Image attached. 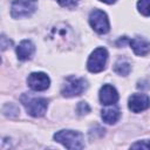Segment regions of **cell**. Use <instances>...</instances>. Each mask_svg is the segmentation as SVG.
Returning a JSON list of instances; mask_svg holds the SVG:
<instances>
[{
  "label": "cell",
  "mask_w": 150,
  "mask_h": 150,
  "mask_svg": "<svg viewBox=\"0 0 150 150\" xmlns=\"http://www.w3.org/2000/svg\"><path fill=\"white\" fill-rule=\"evenodd\" d=\"M54 139L70 150L82 149L84 146L82 134L74 130H60L54 134Z\"/></svg>",
  "instance_id": "1"
},
{
  "label": "cell",
  "mask_w": 150,
  "mask_h": 150,
  "mask_svg": "<svg viewBox=\"0 0 150 150\" xmlns=\"http://www.w3.org/2000/svg\"><path fill=\"white\" fill-rule=\"evenodd\" d=\"M21 102L25 105L27 112L33 117L43 116L48 107V101L43 97H27V95H22Z\"/></svg>",
  "instance_id": "2"
},
{
  "label": "cell",
  "mask_w": 150,
  "mask_h": 150,
  "mask_svg": "<svg viewBox=\"0 0 150 150\" xmlns=\"http://www.w3.org/2000/svg\"><path fill=\"white\" fill-rule=\"evenodd\" d=\"M87 87H88V84L84 79L69 76L66 79V81L61 88V94L64 97L77 96V95H81L87 89Z\"/></svg>",
  "instance_id": "3"
},
{
  "label": "cell",
  "mask_w": 150,
  "mask_h": 150,
  "mask_svg": "<svg viewBox=\"0 0 150 150\" xmlns=\"http://www.w3.org/2000/svg\"><path fill=\"white\" fill-rule=\"evenodd\" d=\"M107 60H108L107 49L103 47H98L90 54L87 62V68L91 73H100L105 68Z\"/></svg>",
  "instance_id": "4"
},
{
  "label": "cell",
  "mask_w": 150,
  "mask_h": 150,
  "mask_svg": "<svg viewBox=\"0 0 150 150\" xmlns=\"http://www.w3.org/2000/svg\"><path fill=\"white\" fill-rule=\"evenodd\" d=\"M36 9V0H14L11 6V15L15 19L30 16Z\"/></svg>",
  "instance_id": "5"
},
{
  "label": "cell",
  "mask_w": 150,
  "mask_h": 150,
  "mask_svg": "<svg viewBox=\"0 0 150 150\" xmlns=\"http://www.w3.org/2000/svg\"><path fill=\"white\" fill-rule=\"evenodd\" d=\"M89 23L93 29L98 34H105L110 29L107 14L101 9H94L89 14Z\"/></svg>",
  "instance_id": "6"
},
{
  "label": "cell",
  "mask_w": 150,
  "mask_h": 150,
  "mask_svg": "<svg viewBox=\"0 0 150 150\" xmlns=\"http://www.w3.org/2000/svg\"><path fill=\"white\" fill-rule=\"evenodd\" d=\"M27 83H28V87L32 90L43 91V90H46V89L49 88L50 80H49V77H48L47 74H45L42 71H39V73H32V74H29L28 77H27Z\"/></svg>",
  "instance_id": "7"
},
{
  "label": "cell",
  "mask_w": 150,
  "mask_h": 150,
  "mask_svg": "<svg viewBox=\"0 0 150 150\" xmlns=\"http://www.w3.org/2000/svg\"><path fill=\"white\" fill-rule=\"evenodd\" d=\"M128 107L132 112H141L150 107V98L145 94H132L129 97Z\"/></svg>",
  "instance_id": "8"
},
{
  "label": "cell",
  "mask_w": 150,
  "mask_h": 150,
  "mask_svg": "<svg viewBox=\"0 0 150 150\" xmlns=\"http://www.w3.org/2000/svg\"><path fill=\"white\" fill-rule=\"evenodd\" d=\"M52 38H54L56 40L57 43H67L69 41H71L73 39V32L70 29V27L66 23H60L56 27L53 28L52 30Z\"/></svg>",
  "instance_id": "9"
},
{
  "label": "cell",
  "mask_w": 150,
  "mask_h": 150,
  "mask_svg": "<svg viewBox=\"0 0 150 150\" xmlns=\"http://www.w3.org/2000/svg\"><path fill=\"white\" fill-rule=\"evenodd\" d=\"M98 97H100L101 103L104 104V105H111V104H115L118 101L117 90L110 84H104V86L101 87Z\"/></svg>",
  "instance_id": "10"
},
{
  "label": "cell",
  "mask_w": 150,
  "mask_h": 150,
  "mask_svg": "<svg viewBox=\"0 0 150 150\" xmlns=\"http://www.w3.org/2000/svg\"><path fill=\"white\" fill-rule=\"evenodd\" d=\"M35 52V46L30 40H22L16 47V55L20 61L29 60Z\"/></svg>",
  "instance_id": "11"
},
{
  "label": "cell",
  "mask_w": 150,
  "mask_h": 150,
  "mask_svg": "<svg viewBox=\"0 0 150 150\" xmlns=\"http://www.w3.org/2000/svg\"><path fill=\"white\" fill-rule=\"evenodd\" d=\"M129 45L136 55L144 56L150 52V42L144 38H134L129 40Z\"/></svg>",
  "instance_id": "12"
},
{
  "label": "cell",
  "mask_w": 150,
  "mask_h": 150,
  "mask_svg": "<svg viewBox=\"0 0 150 150\" xmlns=\"http://www.w3.org/2000/svg\"><path fill=\"white\" fill-rule=\"evenodd\" d=\"M101 117L103 120V122L108 123V124H114L118 121L120 118V109L117 107H109V108H105L101 111Z\"/></svg>",
  "instance_id": "13"
},
{
  "label": "cell",
  "mask_w": 150,
  "mask_h": 150,
  "mask_svg": "<svg viewBox=\"0 0 150 150\" xmlns=\"http://www.w3.org/2000/svg\"><path fill=\"white\" fill-rule=\"evenodd\" d=\"M130 69H131L130 63L127 60H123V59H120L114 66L115 73L118 74V75H123V76H127L130 73Z\"/></svg>",
  "instance_id": "14"
},
{
  "label": "cell",
  "mask_w": 150,
  "mask_h": 150,
  "mask_svg": "<svg viewBox=\"0 0 150 150\" xmlns=\"http://www.w3.org/2000/svg\"><path fill=\"white\" fill-rule=\"evenodd\" d=\"M137 9L142 15L150 16V0H138Z\"/></svg>",
  "instance_id": "15"
},
{
  "label": "cell",
  "mask_w": 150,
  "mask_h": 150,
  "mask_svg": "<svg viewBox=\"0 0 150 150\" xmlns=\"http://www.w3.org/2000/svg\"><path fill=\"white\" fill-rule=\"evenodd\" d=\"M131 149H146L150 150V139H144V141H138L131 145Z\"/></svg>",
  "instance_id": "16"
},
{
  "label": "cell",
  "mask_w": 150,
  "mask_h": 150,
  "mask_svg": "<svg viewBox=\"0 0 150 150\" xmlns=\"http://www.w3.org/2000/svg\"><path fill=\"white\" fill-rule=\"evenodd\" d=\"M76 109H77L79 115H84V114H88L90 111V107L88 105L87 102H80L77 104V108Z\"/></svg>",
  "instance_id": "17"
},
{
  "label": "cell",
  "mask_w": 150,
  "mask_h": 150,
  "mask_svg": "<svg viewBox=\"0 0 150 150\" xmlns=\"http://www.w3.org/2000/svg\"><path fill=\"white\" fill-rule=\"evenodd\" d=\"M80 0H57V2L62 6V7H66V8H73L77 5Z\"/></svg>",
  "instance_id": "18"
},
{
  "label": "cell",
  "mask_w": 150,
  "mask_h": 150,
  "mask_svg": "<svg viewBox=\"0 0 150 150\" xmlns=\"http://www.w3.org/2000/svg\"><path fill=\"white\" fill-rule=\"evenodd\" d=\"M100 1H102L104 4H108V5H111V4H115L117 0H100Z\"/></svg>",
  "instance_id": "19"
}]
</instances>
